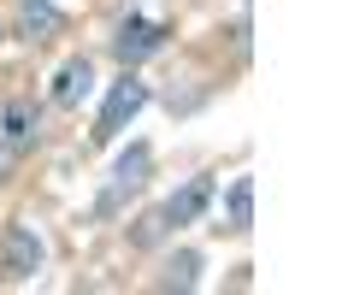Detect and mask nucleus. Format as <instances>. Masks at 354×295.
Returning <instances> with one entry per match:
<instances>
[{
  "label": "nucleus",
  "mask_w": 354,
  "mask_h": 295,
  "mask_svg": "<svg viewBox=\"0 0 354 295\" xmlns=\"http://www.w3.org/2000/svg\"><path fill=\"white\" fill-rule=\"evenodd\" d=\"M242 6H248V0H242Z\"/></svg>",
  "instance_id": "ddd939ff"
},
{
  "label": "nucleus",
  "mask_w": 354,
  "mask_h": 295,
  "mask_svg": "<svg viewBox=\"0 0 354 295\" xmlns=\"http://www.w3.org/2000/svg\"><path fill=\"white\" fill-rule=\"evenodd\" d=\"M36 130H41L36 101H6L0 106V148L6 154H30L36 148Z\"/></svg>",
  "instance_id": "423d86ee"
},
{
  "label": "nucleus",
  "mask_w": 354,
  "mask_h": 295,
  "mask_svg": "<svg viewBox=\"0 0 354 295\" xmlns=\"http://www.w3.org/2000/svg\"><path fill=\"white\" fill-rule=\"evenodd\" d=\"M195 283H201V254L195 248H177L165 260V272L153 278V289H195Z\"/></svg>",
  "instance_id": "1a4fd4ad"
},
{
  "label": "nucleus",
  "mask_w": 354,
  "mask_h": 295,
  "mask_svg": "<svg viewBox=\"0 0 354 295\" xmlns=\"http://www.w3.org/2000/svg\"><path fill=\"white\" fill-rule=\"evenodd\" d=\"M0 41H6V18H0Z\"/></svg>",
  "instance_id": "f8f14e48"
},
{
  "label": "nucleus",
  "mask_w": 354,
  "mask_h": 295,
  "mask_svg": "<svg viewBox=\"0 0 354 295\" xmlns=\"http://www.w3.org/2000/svg\"><path fill=\"white\" fill-rule=\"evenodd\" d=\"M88 89H95V65H88V53H71V59L53 71V89L48 95H53V106H77Z\"/></svg>",
  "instance_id": "0eeeda50"
},
{
  "label": "nucleus",
  "mask_w": 354,
  "mask_h": 295,
  "mask_svg": "<svg viewBox=\"0 0 354 295\" xmlns=\"http://www.w3.org/2000/svg\"><path fill=\"white\" fill-rule=\"evenodd\" d=\"M225 231H254V178H230L225 189Z\"/></svg>",
  "instance_id": "6e6552de"
},
{
  "label": "nucleus",
  "mask_w": 354,
  "mask_h": 295,
  "mask_svg": "<svg viewBox=\"0 0 354 295\" xmlns=\"http://www.w3.org/2000/svg\"><path fill=\"white\" fill-rule=\"evenodd\" d=\"M148 171H153V148H148V142H130L124 154L113 160V178H106V189L95 195V213H101V218L124 213V201L142 189V183H148Z\"/></svg>",
  "instance_id": "f03ea898"
},
{
  "label": "nucleus",
  "mask_w": 354,
  "mask_h": 295,
  "mask_svg": "<svg viewBox=\"0 0 354 295\" xmlns=\"http://www.w3.org/2000/svg\"><path fill=\"white\" fill-rule=\"evenodd\" d=\"M213 195H218V183H213V178H189L183 189H171V195H165V207H160L165 231H183V225H201V213L213 207Z\"/></svg>",
  "instance_id": "20e7f679"
},
{
  "label": "nucleus",
  "mask_w": 354,
  "mask_h": 295,
  "mask_svg": "<svg viewBox=\"0 0 354 295\" xmlns=\"http://www.w3.org/2000/svg\"><path fill=\"white\" fill-rule=\"evenodd\" d=\"M142 106H148V83L124 65V77L106 83V95H101V113H95V142H118L130 124H136Z\"/></svg>",
  "instance_id": "f257e3e1"
},
{
  "label": "nucleus",
  "mask_w": 354,
  "mask_h": 295,
  "mask_svg": "<svg viewBox=\"0 0 354 295\" xmlns=\"http://www.w3.org/2000/svg\"><path fill=\"white\" fill-rule=\"evenodd\" d=\"M18 24H24V36H53L59 30V6L53 0H18Z\"/></svg>",
  "instance_id": "9d476101"
},
{
  "label": "nucleus",
  "mask_w": 354,
  "mask_h": 295,
  "mask_svg": "<svg viewBox=\"0 0 354 295\" xmlns=\"http://www.w3.org/2000/svg\"><path fill=\"white\" fill-rule=\"evenodd\" d=\"M41 266H48V242L36 236V225L12 218V225L0 231V272H6V283H30Z\"/></svg>",
  "instance_id": "7ed1b4c3"
},
{
  "label": "nucleus",
  "mask_w": 354,
  "mask_h": 295,
  "mask_svg": "<svg viewBox=\"0 0 354 295\" xmlns=\"http://www.w3.org/2000/svg\"><path fill=\"white\" fill-rule=\"evenodd\" d=\"M165 236V218H160V207H153V213H142L136 218V231H130V248H153Z\"/></svg>",
  "instance_id": "9b49d317"
},
{
  "label": "nucleus",
  "mask_w": 354,
  "mask_h": 295,
  "mask_svg": "<svg viewBox=\"0 0 354 295\" xmlns=\"http://www.w3.org/2000/svg\"><path fill=\"white\" fill-rule=\"evenodd\" d=\"M165 48V24H153V18H142V12H130L124 24H118V36H113V53L124 65H142L148 53H160Z\"/></svg>",
  "instance_id": "39448f33"
}]
</instances>
